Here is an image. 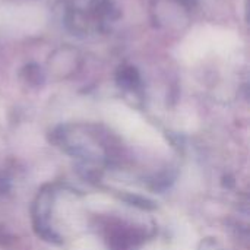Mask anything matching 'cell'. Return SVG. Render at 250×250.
<instances>
[{
  "label": "cell",
  "instance_id": "obj_1",
  "mask_svg": "<svg viewBox=\"0 0 250 250\" xmlns=\"http://www.w3.org/2000/svg\"><path fill=\"white\" fill-rule=\"evenodd\" d=\"M151 16L163 29L182 31L190 23L192 4L188 0H152Z\"/></svg>",
  "mask_w": 250,
  "mask_h": 250
},
{
  "label": "cell",
  "instance_id": "obj_2",
  "mask_svg": "<svg viewBox=\"0 0 250 250\" xmlns=\"http://www.w3.org/2000/svg\"><path fill=\"white\" fill-rule=\"evenodd\" d=\"M83 64L82 53L69 44L54 48L47 59V70L56 79H67L76 75Z\"/></svg>",
  "mask_w": 250,
  "mask_h": 250
},
{
  "label": "cell",
  "instance_id": "obj_3",
  "mask_svg": "<svg viewBox=\"0 0 250 250\" xmlns=\"http://www.w3.org/2000/svg\"><path fill=\"white\" fill-rule=\"evenodd\" d=\"M117 83L125 89H136L141 85V76L132 66H123L117 72Z\"/></svg>",
  "mask_w": 250,
  "mask_h": 250
},
{
  "label": "cell",
  "instance_id": "obj_4",
  "mask_svg": "<svg viewBox=\"0 0 250 250\" xmlns=\"http://www.w3.org/2000/svg\"><path fill=\"white\" fill-rule=\"evenodd\" d=\"M45 75H44V70L37 66V64H28L22 69V79L28 83V85H32V86H38L42 83Z\"/></svg>",
  "mask_w": 250,
  "mask_h": 250
},
{
  "label": "cell",
  "instance_id": "obj_5",
  "mask_svg": "<svg viewBox=\"0 0 250 250\" xmlns=\"http://www.w3.org/2000/svg\"><path fill=\"white\" fill-rule=\"evenodd\" d=\"M78 19H82V21H86V16L83 13H75L73 15V21H78ZM76 31H82V29H88V25L85 22H81V23H76V26H73Z\"/></svg>",
  "mask_w": 250,
  "mask_h": 250
}]
</instances>
